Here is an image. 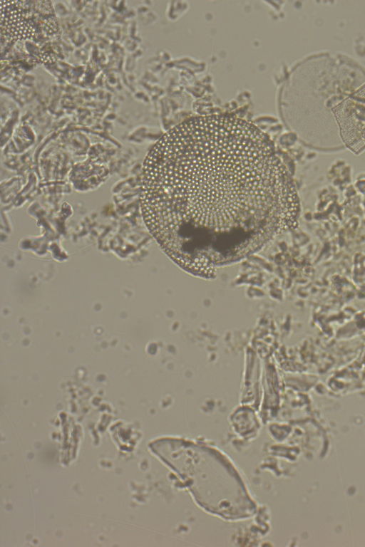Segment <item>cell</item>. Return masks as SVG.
<instances>
[{"label": "cell", "instance_id": "cell-1", "mask_svg": "<svg viewBox=\"0 0 365 547\" xmlns=\"http://www.w3.org/2000/svg\"><path fill=\"white\" fill-rule=\"evenodd\" d=\"M140 205L163 251L205 278L296 229L300 214L270 138L227 115L188 119L158 140L143 163Z\"/></svg>", "mask_w": 365, "mask_h": 547}, {"label": "cell", "instance_id": "cell-2", "mask_svg": "<svg viewBox=\"0 0 365 547\" xmlns=\"http://www.w3.org/2000/svg\"><path fill=\"white\" fill-rule=\"evenodd\" d=\"M48 1H1V34L11 41L35 38L38 28L55 35L57 22Z\"/></svg>", "mask_w": 365, "mask_h": 547}]
</instances>
